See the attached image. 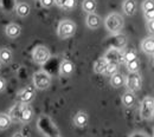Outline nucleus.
I'll list each match as a JSON object with an SVG mask.
<instances>
[{"label":"nucleus","instance_id":"nucleus-5","mask_svg":"<svg viewBox=\"0 0 154 137\" xmlns=\"http://www.w3.org/2000/svg\"><path fill=\"white\" fill-rule=\"evenodd\" d=\"M154 111V100L151 96H147L142 99L140 106V116L143 119H149L153 116Z\"/></svg>","mask_w":154,"mask_h":137},{"label":"nucleus","instance_id":"nucleus-30","mask_svg":"<svg viewBox=\"0 0 154 137\" xmlns=\"http://www.w3.org/2000/svg\"><path fill=\"white\" fill-rule=\"evenodd\" d=\"M5 88H6V82H5V79L0 77V92H1V91H4V90H5Z\"/></svg>","mask_w":154,"mask_h":137},{"label":"nucleus","instance_id":"nucleus-11","mask_svg":"<svg viewBox=\"0 0 154 137\" xmlns=\"http://www.w3.org/2000/svg\"><path fill=\"white\" fill-rule=\"evenodd\" d=\"M75 70V65L70 61V60H64L62 61L60 66H59V71L62 76H70Z\"/></svg>","mask_w":154,"mask_h":137},{"label":"nucleus","instance_id":"nucleus-13","mask_svg":"<svg viewBox=\"0 0 154 137\" xmlns=\"http://www.w3.org/2000/svg\"><path fill=\"white\" fill-rule=\"evenodd\" d=\"M20 32H21V28L17 24H10L6 26V34H7V37H10L12 39L19 37Z\"/></svg>","mask_w":154,"mask_h":137},{"label":"nucleus","instance_id":"nucleus-21","mask_svg":"<svg viewBox=\"0 0 154 137\" xmlns=\"http://www.w3.org/2000/svg\"><path fill=\"white\" fill-rule=\"evenodd\" d=\"M11 123H12V121H11V118L7 114H4V112L0 114V130L8 129Z\"/></svg>","mask_w":154,"mask_h":137},{"label":"nucleus","instance_id":"nucleus-6","mask_svg":"<svg viewBox=\"0 0 154 137\" xmlns=\"http://www.w3.org/2000/svg\"><path fill=\"white\" fill-rule=\"evenodd\" d=\"M126 85L128 88V91L131 92H137L141 90L142 86V82H141V76L137 72H132L128 75V77L126 78Z\"/></svg>","mask_w":154,"mask_h":137},{"label":"nucleus","instance_id":"nucleus-33","mask_svg":"<svg viewBox=\"0 0 154 137\" xmlns=\"http://www.w3.org/2000/svg\"><path fill=\"white\" fill-rule=\"evenodd\" d=\"M12 137H24V135L20 133V131H18V133H16V134H13V136Z\"/></svg>","mask_w":154,"mask_h":137},{"label":"nucleus","instance_id":"nucleus-24","mask_svg":"<svg viewBox=\"0 0 154 137\" xmlns=\"http://www.w3.org/2000/svg\"><path fill=\"white\" fill-rule=\"evenodd\" d=\"M122 59H123V60L126 61V64H127V63H131V61H133L135 59H137V55H136V52H135L134 50H129V51H126V52L123 53Z\"/></svg>","mask_w":154,"mask_h":137},{"label":"nucleus","instance_id":"nucleus-16","mask_svg":"<svg viewBox=\"0 0 154 137\" xmlns=\"http://www.w3.org/2000/svg\"><path fill=\"white\" fill-rule=\"evenodd\" d=\"M12 58H13V55L10 49H7V47L0 49V63L10 64L12 61Z\"/></svg>","mask_w":154,"mask_h":137},{"label":"nucleus","instance_id":"nucleus-26","mask_svg":"<svg viewBox=\"0 0 154 137\" xmlns=\"http://www.w3.org/2000/svg\"><path fill=\"white\" fill-rule=\"evenodd\" d=\"M142 10H143V12H146V11H151V10H154L153 0H145V1L142 2Z\"/></svg>","mask_w":154,"mask_h":137},{"label":"nucleus","instance_id":"nucleus-19","mask_svg":"<svg viewBox=\"0 0 154 137\" xmlns=\"http://www.w3.org/2000/svg\"><path fill=\"white\" fill-rule=\"evenodd\" d=\"M112 78H110V85L113 86V88H115V89H119V88H121L123 84H125V77H123V75H121V73H119V72H116L115 75H113V76H110Z\"/></svg>","mask_w":154,"mask_h":137},{"label":"nucleus","instance_id":"nucleus-18","mask_svg":"<svg viewBox=\"0 0 154 137\" xmlns=\"http://www.w3.org/2000/svg\"><path fill=\"white\" fill-rule=\"evenodd\" d=\"M96 7H97L96 0H83V2H82V8L88 14L89 13H95Z\"/></svg>","mask_w":154,"mask_h":137},{"label":"nucleus","instance_id":"nucleus-9","mask_svg":"<svg viewBox=\"0 0 154 137\" xmlns=\"http://www.w3.org/2000/svg\"><path fill=\"white\" fill-rule=\"evenodd\" d=\"M141 49H142V51H143L146 55L152 56V55L154 53V39H153V37H148V38H145V39L142 40Z\"/></svg>","mask_w":154,"mask_h":137},{"label":"nucleus","instance_id":"nucleus-2","mask_svg":"<svg viewBox=\"0 0 154 137\" xmlns=\"http://www.w3.org/2000/svg\"><path fill=\"white\" fill-rule=\"evenodd\" d=\"M58 37L62 39H66L72 37L76 33V24L72 20H62L58 25Z\"/></svg>","mask_w":154,"mask_h":137},{"label":"nucleus","instance_id":"nucleus-1","mask_svg":"<svg viewBox=\"0 0 154 137\" xmlns=\"http://www.w3.org/2000/svg\"><path fill=\"white\" fill-rule=\"evenodd\" d=\"M104 25L106 28L110 32V33H119L125 25V19L121 14L119 13H112L109 14L106 20H104Z\"/></svg>","mask_w":154,"mask_h":137},{"label":"nucleus","instance_id":"nucleus-20","mask_svg":"<svg viewBox=\"0 0 154 137\" xmlns=\"http://www.w3.org/2000/svg\"><path fill=\"white\" fill-rule=\"evenodd\" d=\"M135 103V94L134 92H131V91H127L123 94L122 96V104L127 108L132 106Z\"/></svg>","mask_w":154,"mask_h":137},{"label":"nucleus","instance_id":"nucleus-7","mask_svg":"<svg viewBox=\"0 0 154 137\" xmlns=\"http://www.w3.org/2000/svg\"><path fill=\"white\" fill-rule=\"evenodd\" d=\"M85 22H87V26L91 30H96L101 26V22L102 20L101 18L97 16L96 13H89L85 18Z\"/></svg>","mask_w":154,"mask_h":137},{"label":"nucleus","instance_id":"nucleus-17","mask_svg":"<svg viewBox=\"0 0 154 137\" xmlns=\"http://www.w3.org/2000/svg\"><path fill=\"white\" fill-rule=\"evenodd\" d=\"M136 11V2L135 0H125L123 1V12L127 16H133Z\"/></svg>","mask_w":154,"mask_h":137},{"label":"nucleus","instance_id":"nucleus-10","mask_svg":"<svg viewBox=\"0 0 154 137\" xmlns=\"http://www.w3.org/2000/svg\"><path fill=\"white\" fill-rule=\"evenodd\" d=\"M74 123L78 128H84L88 124V115L84 111H79L74 116Z\"/></svg>","mask_w":154,"mask_h":137},{"label":"nucleus","instance_id":"nucleus-32","mask_svg":"<svg viewBox=\"0 0 154 137\" xmlns=\"http://www.w3.org/2000/svg\"><path fill=\"white\" fill-rule=\"evenodd\" d=\"M64 1H65V0H55V4H56L57 6H59V7H63Z\"/></svg>","mask_w":154,"mask_h":137},{"label":"nucleus","instance_id":"nucleus-22","mask_svg":"<svg viewBox=\"0 0 154 137\" xmlns=\"http://www.w3.org/2000/svg\"><path fill=\"white\" fill-rule=\"evenodd\" d=\"M117 71H119V63H116V61H108L107 67L104 70V75L113 76V75H115Z\"/></svg>","mask_w":154,"mask_h":137},{"label":"nucleus","instance_id":"nucleus-29","mask_svg":"<svg viewBox=\"0 0 154 137\" xmlns=\"http://www.w3.org/2000/svg\"><path fill=\"white\" fill-rule=\"evenodd\" d=\"M145 13V18L147 19V21H152L154 19V10H151V11H146L143 12Z\"/></svg>","mask_w":154,"mask_h":137},{"label":"nucleus","instance_id":"nucleus-3","mask_svg":"<svg viewBox=\"0 0 154 137\" xmlns=\"http://www.w3.org/2000/svg\"><path fill=\"white\" fill-rule=\"evenodd\" d=\"M51 57V53H50V50L43 45H39L36 46L33 52H32V59L35 63H37L39 65H43L45 64Z\"/></svg>","mask_w":154,"mask_h":137},{"label":"nucleus","instance_id":"nucleus-25","mask_svg":"<svg viewBox=\"0 0 154 137\" xmlns=\"http://www.w3.org/2000/svg\"><path fill=\"white\" fill-rule=\"evenodd\" d=\"M140 69V61L137 59H135L131 63H127V70L129 71V73L132 72H137Z\"/></svg>","mask_w":154,"mask_h":137},{"label":"nucleus","instance_id":"nucleus-4","mask_svg":"<svg viewBox=\"0 0 154 137\" xmlns=\"http://www.w3.org/2000/svg\"><path fill=\"white\" fill-rule=\"evenodd\" d=\"M33 84H35L36 89L45 90L51 84V76L45 71H38L33 75Z\"/></svg>","mask_w":154,"mask_h":137},{"label":"nucleus","instance_id":"nucleus-28","mask_svg":"<svg viewBox=\"0 0 154 137\" xmlns=\"http://www.w3.org/2000/svg\"><path fill=\"white\" fill-rule=\"evenodd\" d=\"M54 4H55V0H40V5H42L43 7H45V8L52 7Z\"/></svg>","mask_w":154,"mask_h":137},{"label":"nucleus","instance_id":"nucleus-14","mask_svg":"<svg viewBox=\"0 0 154 137\" xmlns=\"http://www.w3.org/2000/svg\"><path fill=\"white\" fill-rule=\"evenodd\" d=\"M16 12H17V14H18L19 17L25 18V17H27V16L30 14L31 7H30V5L26 4V2H19V4L17 5V7H16Z\"/></svg>","mask_w":154,"mask_h":137},{"label":"nucleus","instance_id":"nucleus-8","mask_svg":"<svg viewBox=\"0 0 154 137\" xmlns=\"http://www.w3.org/2000/svg\"><path fill=\"white\" fill-rule=\"evenodd\" d=\"M32 118H33V111H32V109L29 105H26V104L24 106H21L19 122H21V123H29V122L32 121Z\"/></svg>","mask_w":154,"mask_h":137},{"label":"nucleus","instance_id":"nucleus-15","mask_svg":"<svg viewBox=\"0 0 154 137\" xmlns=\"http://www.w3.org/2000/svg\"><path fill=\"white\" fill-rule=\"evenodd\" d=\"M107 64H108V60L107 58H100L97 59L96 61L94 63V72L95 73H98V75H102L104 73V70L107 67Z\"/></svg>","mask_w":154,"mask_h":137},{"label":"nucleus","instance_id":"nucleus-23","mask_svg":"<svg viewBox=\"0 0 154 137\" xmlns=\"http://www.w3.org/2000/svg\"><path fill=\"white\" fill-rule=\"evenodd\" d=\"M20 111H21V105H16V106H13L12 110H11V112L8 114V116H10V118H11V121H14V122L19 121Z\"/></svg>","mask_w":154,"mask_h":137},{"label":"nucleus","instance_id":"nucleus-27","mask_svg":"<svg viewBox=\"0 0 154 137\" xmlns=\"http://www.w3.org/2000/svg\"><path fill=\"white\" fill-rule=\"evenodd\" d=\"M76 5V0H65L64 4H63V8H66V10H71L74 8Z\"/></svg>","mask_w":154,"mask_h":137},{"label":"nucleus","instance_id":"nucleus-31","mask_svg":"<svg viewBox=\"0 0 154 137\" xmlns=\"http://www.w3.org/2000/svg\"><path fill=\"white\" fill-rule=\"evenodd\" d=\"M147 27H148V31H149L151 33H153V31H154V22H153V20H152V21H148V25H147Z\"/></svg>","mask_w":154,"mask_h":137},{"label":"nucleus","instance_id":"nucleus-12","mask_svg":"<svg viewBox=\"0 0 154 137\" xmlns=\"http://www.w3.org/2000/svg\"><path fill=\"white\" fill-rule=\"evenodd\" d=\"M33 97H35V91H33V89H26V90H23L19 95H18L19 100L21 102V103H24V104L30 103V102L33 99Z\"/></svg>","mask_w":154,"mask_h":137}]
</instances>
